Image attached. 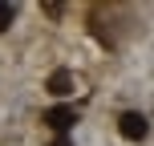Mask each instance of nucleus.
Wrapping results in <instances>:
<instances>
[{
  "instance_id": "f03ea898",
  "label": "nucleus",
  "mask_w": 154,
  "mask_h": 146,
  "mask_svg": "<svg viewBox=\"0 0 154 146\" xmlns=\"http://www.w3.org/2000/svg\"><path fill=\"white\" fill-rule=\"evenodd\" d=\"M45 122H49V126H53V130H57V134H65V130H69V126L77 122V114H73V110H69V106H53V110H49V114H45Z\"/></svg>"
},
{
  "instance_id": "39448f33",
  "label": "nucleus",
  "mask_w": 154,
  "mask_h": 146,
  "mask_svg": "<svg viewBox=\"0 0 154 146\" xmlns=\"http://www.w3.org/2000/svg\"><path fill=\"white\" fill-rule=\"evenodd\" d=\"M49 146H73V138H69V134H57V138L49 142Z\"/></svg>"
},
{
  "instance_id": "20e7f679",
  "label": "nucleus",
  "mask_w": 154,
  "mask_h": 146,
  "mask_svg": "<svg viewBox=\"0 0 154 146\" xmlns=\"http://www.w3.org/2000/svg\"><path fill=\"white\" fill-rule=\"evenodd\" d=\"M12 20H16V4H4V0H0V33H4Z\"/></svg>"
},
{
  "instance_id": "f257e3e1",
  "label": "nucleus",
  "mask_w": 154,
  "mask_h": 146,
  "mask_svg": "<svg viewBox=\"0 0 154 146\" xmlns=\"http://www.w3.org/2000/svg\"><path fill=\"white\" fill-rule=\"evenodd\" d=\"M118 130H122V138L142 142V138H146V130H150V122H146V114H138V110H126V114L118 118Z\"/></svg>"
},
{
  "instance_id": "7ed1b4c3",
  "label": "nucleus",
  "mask_w": 154,
  "mask_h": 146,
  "mask_svg": "<svg viewBox=\"0 0 154 146\" xmlns=\"http://www.w3.org/2000/svg\"><path fill=\"white\" fill-rule=\"evenodd\" d=\"M49 93H57V98H69V93H73V73H69V69H57L53 77H49Z\"/></svg>"
}]
</instances>
